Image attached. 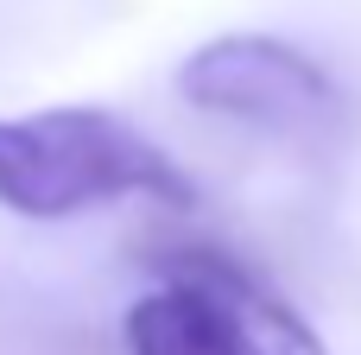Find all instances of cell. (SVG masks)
Masks as SVG:
<instances>
[{
    "mask_svg": "<svg viewBox=\"0 0 361 355\" xmlns=\"http://www.w3.org/2000/svg\"><path fill=\"white\" fill-rule=\"evenodd\" d=\"M114 197L190 203V178L108 108H51L0 121V203L32 222H63Z\"/></svg>",
    "mask_w": 361,
    "mask_h": 355,
    "instance_id": "6da1fadb",
    "label": "cell"
},
{
    "mask_svg": "<svg viewBox=\"0 0 361 355\" xmlns=\"http://www.w3.org/2000/svg\"><path fill=\"white\" fill-rule=\"evenodd\" d=\"M178 95L273 140H330L343 127V89L330 70L273 32H222L197 44L178 64Z\"/></svg>",
    "mask_w": 361,
    "mask_h": 355,
    "instance_id": "7a4b0ae2",
    "label": "cell"
},
{
    "mask_svg": "<svg viewBox=\"0 0 361 355\" xmlns=\"http://www.w3.org/2000/svg\"><path fill=\"white\" fill-rule=\"evenodd\" d=\"M152 267H159V279L209 292L228 311V324L241 330L247 355H324V337L305 324V311L222 241H165L152 254Z\"/></svg>",
    "mask_w": 361,
    "mask_h": 355,
    "instance_id": "3957f363",
    "label": "cell"
},
{
    "mask_svg": "<svg viewBox=\"0 0 361 355\" xmlns=\"http://www.w3.org/2000/svg\"><path fill=\"white\" fill-rule=\"evenodd\" d=\"M121 337H127V355H247L228 311L209 292L178 279H159L146 299H133L121 318Z\"/></svg>",
    "mask_w": 361,
    "mask_h": 355,
    "instance_id": "277c9868",
    "label": "cell"
}]
</instances>
